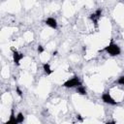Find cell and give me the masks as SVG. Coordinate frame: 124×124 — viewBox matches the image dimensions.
<instances>
[{
  "instance_id": "obj_1",
  "label": "cell",
  "mask_w": 124,
  "mask_h": 124,
  "mask_svg": "<svg viewBox=\"0 0 124 124\" xmlns=\"http://www.w3.org/2000/svg\"><path fill=\"white\" fill-rule=\"evenodd\" d=\"M106 50H107L110 55H118V54L120 53V48L118 47L117 45H115V44H113V43H111V44L106 48Z\"/></svg>"
},
{
  "instance_id": "obj_2",
  "label": "cell",
  "mask_w": 124,
  "mask_h": 124,
  "mask_svg": "<svg viewBox=\"0 0 124 124\" xmlns=\"http://www.w3.org/2000/svg\"><path fill=\"white\" fill-rule=\"evenodd\" d=\"M79 85H80V82H79V80L77 77L67 80L64 83V86H66V87H75V86H79Z\"/></svg>"
},
{
  "instance_id": "obj_3",
  "label": "cell",
  "mask_w": 124,
  "mask_h": 124,
  "mask_svg": "<svg viewBox=\"0 0 124 124\" xmlns=\"http://www.w3.org/2000/svg\"><path fill=\"white\" fill-rule=\"evenodd\" d=\"M46 23L50 26L51 28H56L57 27V23H56V20L53 18V17H48L46 20Z\"/></svg>"
},
{
  "instance_id": "obj_4",
  "label": "cell",
  "mask_w": 124,
  "mask_h": 124,
  "mask_svg": "<svg viewBox=\"0 0 124 124\" xmlns=\"http://www.w3.org/2000/svg\"><path fill=\"white\" fill-rule=\"evenodd\" d=\"M44 69H45V72L47 74V75H49V74H51L52 73V70L50 69V67H49V64H44Z\"/></svg>"
}]
</instances>
